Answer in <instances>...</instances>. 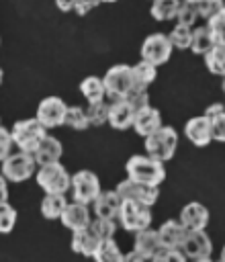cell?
<instances>
[{"label": "cell", "mask_w": 225, "mask_h": 262, "mask_svg": "<svg viewBox=\"0 0 225 262\" xmlns=\"http://www.w3.org/2000/svg\"><path fill=\"white\" fill-rule=\"evenodd\" d=\"M125 100H127L135 111H139V108H143V106H149L147 88H137V86H133V88L125 94Z\"/></svg>", "instance_id": "obj_39"}, {"label": "cell", "mask_w": 225, "mask_h": 262, "mask_svg": "<svg viewBox=\"0 0 225 262\" xmlns=\"http://www.w3.org/2000/svg\"><path fill=\"white\" fill-rule=\"evenodd\" d=\"M221 90H223V94H225V78H223V84H221Z\"/></svg>", "instance_id": "obj_50"}, {"label": "cell", "mask_w": 225, "mask_h": 262, "mask_svg": "<svg viewBox=\"0 0 225 262\" xmlns=\"http://www.w3.org/2000/svg\"><path fill=\"white\" fill-rule=\"evenodd\" d=\"M65 205H68V201H65L63 192H45V196L41 201V215L45 219H59Z\"/></svg>", "instance_id": "obj_22"}, {"label": "cell", "mask_w": 225, "mask_h": 262, "mask_svg": "<svg viewBox=\"0 0 225 262\" xmlns=\"http://www.w3.org/2000/svg\"><path fill=\"white\" fill-rule=\"evenodd\" d=\"M225 111V106L221 104V102H213V104H209L207 106V111H205V117H209V119H213V117H217V115H221Z\"/></svg>", "instance_id": "obj_43"}, {"label": "cell", "mask_w": 225, "mask_h": 262, "mask_svg": "<svg viewBox=\"0 0 225 262\" xmlns=\"http://www.w3.org/2000/svg\"><path fill=\"white\" fill-rule=\"evenodd\" d=\"M182 0H153L151 2V16L155 20H172L178 14Z\"/></svg>", "instance_id": "obj_28"}, {"label": "cell", "mask_w": 225, "mask_h": 262, "mask_svg": "<svg viewBox=\"0 0 225 262\" xmlns=\"http://www.w3.org/2000/svg\"><path fill=\"white\" fill-rule=\"evenodd\" d=\"M100 2H117V0H100Z\"/></svg>", "instance_id": "obj_51"}, {"label": "cell", "mask_w": 225, "mask_h": 262, "mask_svg": "<svg viewBox=\"0 0 225 262\" xmlns=\"http://www.w3.org/2000/svg\"><path fill=\"white\" fill-rule=\"evenodd\" d=\"M37 162L29 151H14L2 162V174L10 182H25L35 174Z\"/></svg>", "instance_id": "obj_5"}, {"label": "cell", "mask_w": 225, "mask_h": 262, "mask_svg": "<svg viewBox=\"0 0 225 262\" xmlns=\"http://www.w3.org/2000/svg\"><path fill=\"white\" fill-rule=\"evenodd\" d=\"M184 133L188 137L190 143H194L196 147H205L211 143L213 135H211V119L200 115V117H192L186 127H184Z\"/></svg>", "instance_id": "obj_13"}, {"label": "cell", "mask_w": 225, "mask_h": 262, "mask_svg": "<svg viewBox=\"0 0 225 262\" xmlns=\"http://www.w3.org/2000/svg\"><path fill=\"white\" fill-rule=\"evenodd\" d=\"M61 154H63L61 141L57 137H53V135H45L43 141L39 143V147L33 151V158H35L37 166H43V164L59 162L61 160Z\"/></svg>", "instance_id": "obj_19"}, {"label": "cell", "mask_w": 225, "mask_h": 262, "mask_svg": "<svg viewBox=\"0 0 225 262\" xmlns=\"http://www.w3.org/2000/svg\"><path fill=\"white\" fill-rule=\"evenodd\" d=\"M102 82H104V88H106L108 96L125 98V94L133 88V72H131L129 66L119 63V66H112L110 70H106Z\"/></svg>", "instance_id": "obj_9"}, {"label": "cell", "mask_w": 225, "mask_h": 262, "mask_svg": "<svg viewBox=\"0 0 225 262\" xmlns=\"http://www.w3.org/2000/svg\"><path fill=\"white\" fill-rule=\"evenodd\" d=\"M168 37H170L172 47H178V49H190V43H192V27L176 25Z\"/></svg>", "instance_id": "obj_33"}, {"label": "cell", "mask_w": 225, "mask_h": 262, "mask_svg": "<svg viewBox=\"0 0 225 262\" xmlns=\"http://www.w3.org/2000/svg\"><path fill=\"white\" fill-rule=\"evenodd\" d=\"M221 260L225 262V246H223V250H221Z\"/></svg>", "instance_id": "obj_47"}, {"label": "cell", "mask_w": 225, "mask_h": 262, "mask_svg": "<svg viewBox=\"0 0 225 262\" xmlns=\"http://www.w3.org/2000/svg\"><path fill=\"white\" fill-rule=\"evenodd\" d=\"M127 178L135 180V182H143V184H153V186H160L162 180L166 178V168H164V162L151 158V156H131L127 160Z\"/></svg>", "instance_id": "obj_1"}, {"label": "cell", "mask_w": 225, "mask_h": 262, "mask_svg": "<svg viewBox=\"0 0 225 262\" xmlns=\"http://www.w3.org/2000/svg\"><path fill=\"white\" fill-rule=\"evenodd\" d=\"M205 66L211 74L225 78V45H213L205 53Z\"/></svg>", "instance_id": "obj_27"}, {"label": "cell", "mask_w": 225, "mask_h": 262, "mask_svg": "<svg viewBox=\"0 0 225 262\" xmlns=\"http://www.w3.org/2000/svg\"><path fill=\"white\" fill-rule=\"evenodd\" d=\"M72 194H74V201H80L84 205H90L94 203V199L100 194V182H98V176L90 170H80L72 176Z\"/></svg>", "instance_id": "obj_8"}, {"label": "cell", "mask_w": 225, "mask_h": 262, "mask_svg": "<svg viewBox=\"0 0 225 262\" xmlns=\"http://www.w3.org/2000/svg\"><path fill=\"white\" fill-rule=\"evenodd\" d=\"M180 248L186 254V258H192V260H209L213 252L211 237L205 233V229H186V235Z\"/></svg>", "instance_id": "obj_11"}, {"label": "cell", "mask_w": 225, "mask_h": 262, "mask_svg": "<svg viewBox=\"0 0 225 262\" xmlns=\"http://www.w3.org/2000/svg\"><path fill=\"white\" fill-rule=\"evenodd\" d=\"M207 27L211 31V37H213L215 45H225V8L217 16L209 18Z\"/></svg>", "instance_id": "obj_34"}, {"label": "cell", "mask_w": 225, "mask_h": 262, "mask_svg": "<svg viewBox=\"0 0 225 262\" xmlns=\"http://www.w3.org/2000/svg\"><path fill=\"white\" fill-rule=\"evenodd\" d=\"M2 78H4V72H2V68H0V84H2Z\"/></svg>", "instance_id": "obj_48"}, {"label": "cell", "mask_w": 225, "mask_h": 262, "mask_svg": "<svg viewBox=\"0 0 225 262\" xmlns=\"http://www.w3.org/2000/svg\"><path fill=\"white\" fill-rule=\"evenodd\" d=\"M123 260L131 262V260H147V258H145V256H143V254H141L139 250H135V248H133V250H131V252H129V254H127V256H125Z\"/></svg>", "instance_id": "obj_46"}, {"label": "cell", "mask_w": 225, "mask_h": 262, "mask_svg": "<svg viewBox=\"0 0 225 262\" xmlns=\"http://www.w3.org/2000/svg\"><path fill=\"white\" fill-rule=\"evenodd\" d=\"M211 135H213V139L225 143V111L211 119Z\"/></svg>", "instance_id": "obj_41"}, {"label": "cell", "mask_w": 225, "mask_h": 262, "mask_svg": "<svg viewBox=\"0 0 225 262\" xmlns=\"http://www.w3.org/2000/svg\"><path fill=\"white\" fill-rule=\"evenodd\" d=\"M98 242L100 239L90 231V227H82V229L72 231V250L82 254V256H92Z\"/></svg>", "instance_id": "obj_21"}, {"label": "cell", "mask_w": 225, "mask_h": 262, "mask_svg": "<svg viewBox=\"0 0 225 262\" xmlns=\"http://www.w3.org/2000/svg\"><path fill=\"white\" fill-rule=\"evenodd\" d=\"M80 92H82V96L88 102H96V100H102L104 98L106 88H104L102 78H98V76H86L80 82Z\"/></svg>", "instance_id": "obj_25"}, {"label": "cell", "mask_w": 225, "mask_h": 262, "mask_svg": "<svg viewBox=\"0 0 225 262\" xmlns=\"http://www.w3.org/2000/svg\"><path fill=\"white\" fill-rule=\"evenodd\" d=\"M198 16V8L196 4H190V2H182L180 8H178V14H176V20L178 25H186V27H192L196 23Z\"/></svg>", "instance_id": "obj_38"}, {"label": "cell", "mask_w": 225, "mask_h": 262, "mask_svg": "<svg viewBox=\"0 0 225 262\" xmlns=\"http://www.w3.org/2000/svg\"><path fill=\"white\" fill-rule=\"evenodd\" d=\"M162 127V115L158 108L153 106H143L139 111H135V119H133V129L141 135L147 137L153 131H158Z\"/></svg>", "instance_id": "obj_15"}, {"label": "cell", "mask_w": 225, "mask_h": 262, "mask_svg": "<svg viewBox=\"0 0 225 262\" xmlns=\"http://www.w3.org/2000/svg\"><path fill=\"white\" fill-rule=\"evenodd\" d=\"M92 258L98 260V262H121L125 258V254L119 250L115 237H108V239H100L98 242Z\"/></svg>", "instance_id": "obj_24"}, {"label": "cell", "mask_w": 225, "mask_h": 262, "mask_svg": "<svg viewBox=\"0 0 225 262\" xmlns=\"http://www.w3.org/2000/svg\"><path fill=\"white\" fill-rule=\"evenodd\" d=\"M90 231L98 237V239H108V237H115V231H117V223L115 219H104V217H96V219H90Z\"/></svg>", "instance_id": "obj_32"}, {"label": "cell", "mask_w": 225, "mask_h": 262, "mask_svg": "<svg viewBox=\"0 0 225 262\" xmlns=\"http://www.w3.org/2000/svg\"><path fill=\"white\" fill-rule=\"evenodd\" d=\"M176 147H178V133L170 125H162L158 131L145 137V154L160 162H168L170 158H174Z\"/></svg>", "instance_id": "obj_3"}, {"label": "cell", "mask_w": 225, "mask_h": 262, "mask_svg": "<svg viewBox=\"0 0 225 262\" xmlns=\"http://www.w3.org/2000/svg\"><path fill=\"white\" fill-rule=\"evenodd\" d=\"M12 145H14L12 133L0 125V162H4L12 154Z\"/></svg>", "instance_id": "obj_40"}, {"label": "cell", "mask_w": 225, "mask_h": 262, "mask_svg": "<svg viewBox=\"0 0 225 262\" xmlns=\"http://www.w3.org/2000/svg\"><path fill=\"white\" fill-rule=\"evenodd\" d=\"M123 199L119 196L117 190H100V194L94 199V215L104 217V219H117L121 211Z\"/></svg>", "instance_id": "obj_16"}, {"label": "cell", "mask_w": 225, "mask_h": 262, "mask_svg": "<svg viewBox=\"0 0 225 262\" xmlns=\"http://www.w3.org/2000/svg\"><path fill=\"white\" fill-rule=\"evenodd\" d=\"M151 260L155 262H184L186 260V254L182 252V248H166V246H160Z\"/></svg>", "instance_id": "obj_36"}, {"label": "cell", "mask_w": 225, "mask_h": 262, "mask_svg": "<svg viewBox=\"0 0 225 262\" xmlns=\"http://www.w3.org/2000/svg\"><path fill=\"white\" fill-rule=\"evenodd\" d=\"M131 72H133V86H137V88H147L158 76L155 66L145 61V59H141L135 66H131Z\"/></svg>", "instance_id": "obj_26"}, {"label": "cell", "mask_w": 225, "mask_h": 262, "mask_svg": "<svg viewBox=\"0 0 225 262\" xmlns=\"http://www.w3.org/2000/svg\"><path fill=\"white\" fill-rule=\"evenodd\" d=\"M8 201V186H6V176L0 174V203Z\"/></svg>", "instance_id": "obj_45"}, {"label": "cell", "mask_w": 225, "mask_h": 262, "mask_svg": "<svg viewBox=\"0 0 225 262\" xmlns=\"http://www.w3.org/2000/svg\"><path fill=\"white\" fill-rule=\"evenodd\" d=\"M162 244H160V235H158V229H149V227H145V229H141V231H137L135 233V250H139L147 260L153 256V252L160 248Z\"/></svg>", "instance_id": "obj_23"}, {"label": "cell", "mask_w": 225, "mask_h": 262, "mask_svg": "<svg viewBox=\"0 0 225 262\" xmlns=\"http://www.w3.org/2000/svg\"><path fill=\"white\" fill-rule=\"evenodd\" d=\"M196 8H198V16L209 20V18L217 16L225 8V0H198Z\"/></svg>", "instance_id": "obj_37"}, {"label": "cell", "mask_w": 225, "mask_h": 262, "mask_svg": "<svg viewBox=\"0 0 225 262\" xmlns=\"http://www.w3.org/2000/svg\"><path fill=\"white\" fill-rule=\"evenodd\" d=\"M172 43L170 37L164 33H153L149 37H145V41L141 43V59L153 63V66H162L170 59L172 55Z\"/></svg>", "instance_id": "obj_7"}, {"label": "cell", "mask_w": 225, "mask_h": 262, "mask_svg": "<svg viewBox=\"0 0 225 262\" xmlns=\"http://www.w3.org/2000/svg\"><path fill=\"white\" fill-rule=\"evenodd\" d=\"M55 6H57L59 10H63V12H70V10H74L76 0H55Z\"/></svg>", "instance_id": "obj_44"}, {"label": "cell", "mask_w": 225, "mask_h": 262, "mask_svg": "<svg viewBox=\"0 0 225 262\" xmlns=\"http://www.w3.org/2000/svg\"><path fill=\"white\" fill-rule=\"evenodd\" d=\"M10 133H12L14 145L20 151L33 154L39 147V143L43 141V137L47 135V127L37 117H33V119H20V121H16L12 125V129H10Z\"/></svg>", "instance_id": "obj_2"}, {"label": "cell", "mask_w": 225, "mask_h": 262, "mask_svg": "<svg viewBox=\"0 0 225 262\" xmlns=\"http://www.w3.org/2000/svg\"><path fill=\"white\" fill-rule=\"evenodd\" d=\"M16 223V211L8 201L0 203V233H10Z\"/></svg>", "instance_id": "obj_35"}, {"label": "cell", "mask_w": 225, "mask_h": 262, "mask_svg": "<svg viewBox=\"0 0 225 262\" xmlns=\"http://www.w3.org/2000/svg\"><path fill=\"white\" fill-rule=\"evenodd\" d=\"M215 45L209 27H196L192 29V43H190V51L196 55H205L211 47Z\"/></svg>", "instance_id": "obj_29"}, {"label": "cell", "mask_w": 225, "mask_h": 262, "mask_svg": "<svg viewBox=\"0 0 225 262\" xmlns=\"http://www.w3.org/2000/svg\"><path fill=\"white\" fill-rule=\"evenodd\" d=\"M119 221L127 231H141L145 227L151 225V213L147 205H141L137 201L131 199H123L121 203V211H119Z\"/></svg>", "instance_id": "obj_6"}, {"label": "cell", "mask_w": 225, "mask_h": 262, "mask_svg": "<svg viewBox=\"0 0 225 262\" xmlns=\"http://www.w3.org/2000/svg\"><path fill=\"white\" fill-rule=\"evenodd\" d=\"M65 113H68V104H65L59 96H47V98H43V100L39 102L35 117H37L47 129H53V127L63 125Z\"/></svg>", "instance_id": "obj_12"}, {"label": "cell", "mask_w": 225, "mask_h": 262, "mask_svg": "<svg viewBox=\"0 0 225 262\" xmlns=\"http://www.w3.org/2000/svg\"><path fill=\"white\" fill-rule=\"evenodd\" d=\"M158 235H160V244L162 246H166V248H180L182 239L186 235V227L182 225L180 219H168V221H164L160 225Z\"/></svg>", "instance_id": "obj_20"}, {"label": "cell", "mask_w": 225, "mask_h": 262, "mask_svg": "<svg viewBox=\"0 0 225 262\" xmlns=\"http://www.w3.org/2000/svg\"><path fill=\"white\" fill-rule=\"evenodd\" d=\"M182 2H190V4H196L198 0H182Z\"/></svg>", "instance_id": "obj_49"}, {"label": "cell", "mask_w": 225, "mask_h": 262, "mask_svg": "<svg viewBox=\"0 0 225 262\" xmlns=\"http://www.w3.org/2000/svg\"><path fill=\"white\" fill-rule=\"evenodd\" d=\"M37 184L45 192H63L65 194V190L72 184V176L63 168V164H59V162L43 164L37 170Z\"/></svg>", "instance_id": "obj_4"}, {"label": "cell", "mask_w": 225, "mask_h": 262, "mask_svg": "<svg viewBox=\"0 0 225 262\" xmlns=\"http://www.w3.org/2000/svg\"><path fill=\"white\" fill-rule=\"evenodd\" d=\"M133 119H135V108L125 100V98H117L110 106H108V123L115 129H129L133 127Z\"/></svg>", "instance_id": "obj_18"}, {"label": "cell", "mask_w": 225, "mask_h": 262, "mask_svg": "<svg viewBox=\"0 0 225 262\" xmlns=\"http://www.w3.org/2000/svg\"><path fill=\"white\" fill-rule=\"evenodd\" d=\"M61 223L76 231V229H82V227H88L90 225V211H88V205L80 203V201H74V203H68L63 213H61Z\"/></svg>", "instance_id": "obj_14"}, {"label": "cell", "mask_w": 225, "mask_h": 262, "mask_svg": "<svg viewBox=\"0 0 225 262\" xmlns=\"http://www.w3.org/2000/svg\"><path fill=\"white\" fill-rule=\"evenodd\" d=\"M180 221L186 229H205L209 223V209L202 203H188L180 211Z\"/></svg>", "instance_id": "obj_17"}, {"label": "cell", "mask_w": 225, "mask_h": 262, "mask_svg": "<svg viewBox=\"0 0 225 262\" xmlns=\"http://www.w3.org/2000/svg\"><path fill=\"white\" fill-rule=\"evenodd\" d=\"M63 125L76 129V131H84L86 127H90L88 123V115H86V108L82 106H68V113H65V119H63Z\"/></svg>", "instance_id": "obj_30"}, {"label": "cell", "mask_w": 225, "mask_h": 262, "mask_svg": "<svg viewBox=\"0 0 225 262\" xmlns=\"http://www.w3.org/2000/svg\"><path fill=\"white\" fill-rule=\"evenodd\" d=\"M151 2H153V0H151Z\"/></svg>", "instance_id": "obj_52"}, {"label": "cell", "mask_w": 225, "mask_h": 262, "mask_svg": "<svg viewBox=\"0 0 225 262\" xmlns=\"http://www.w3.org/2000/svg\"><path fill=\"white\" fill-rule=\"evenodd\" d=\"M86 115H88V123L90 125H104L108 123V104L104 100H96V102H88L86 106Z\"/></svg>", "instance_id": "obj_31"}, {"label": "cell", "mask_w": 225, "mask_h": 262, "mask_svg": "<svg viewBox=\"0 0 225 262\" xmlns=\"http://www.w3.org/2000/svg\"><path fill=\"white\" fill-rule=\"evenodd\" d=\"M98 4H100V0H76L74 10H76L80 16H84V14H88L92 8H96Z\"/></svg>", "instance_id": "obj_42"}, {"label": "cell", "mask_w": 225, "mask_h": 262, "mask_svg": "<svg viewBox=\"0 0 225 262\" xmlns=\"http://www.w3.org/2000/svg\"><path fill=\"white\" fill-rule=\"evenodd\" d=\"M119 192L121 199H131V201H137L141 205H147L151 207L158 196H160V186H153V184H143V182H135L131 178L119 182V186L115 188Z\"/></svg>", "instance_id": "obj_10"}]
</instances>
